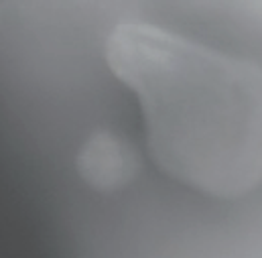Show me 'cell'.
<instances>
[{"mask_svg":"<svg viewBox=\"0 0 262 258\" xmlns=\"http://www.w3.org/2000/svg\"><path fill=\"white\" fill-rule=\"evenodd\" d=\"M110 71L136 96L148 155L171 179L232 199L262 183V67L150 23H120Z\"/></svg>","mask_w":262,"mask_h":258,"instance_id":"cell-1","label":"cell"},{"mask_svg":"<svg viewBox=\"0 0 262 258\" xmlns=\"http://www.w3.org/2000/svg\"><path fill=\"white\" fill-rule=\"evenodd\" d=\"M77 173L96 191H118L138 171V155L110 130L94 132L77 153Z\"/></svg>","mask_w":262,"mask_h":258,"instance_id":"cell-2","label":"cell"}]
</instances>
